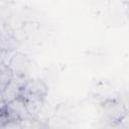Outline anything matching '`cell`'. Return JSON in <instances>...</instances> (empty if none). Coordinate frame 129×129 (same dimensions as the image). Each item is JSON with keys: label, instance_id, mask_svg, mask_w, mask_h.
I'll return each instance as SVG.
<instances>
[{"label": "cell", "instance_id": "obj_5", "mask_svg": "<svg viewBox=\"0 0 129 129\" xmlns=\"http://www.w3.org/2000/svg\"><path fill=\"white\" fill-rule=\"evenodd\" d=\"M104 111L112 121H121L125 116V109L122 104L116 101H108L104 105Z\"/></svg>", "mask_w": 129, "mask_h": 129}, {"label": "cell", "instance_id": "obj_1", "mask_svg": "<svg viewBox=\"0 0 129 129\" xmlns=\"http://www.w3.org/2000/svg\"><path fill=\"white\" fill-rule=\"evenodd\" d=\"M47 94L46 85L40 80H26L21 88L20 98L24 102H38L43 101Z\"/></svg>", "mask_w": 129, "mask_h": 129}, {"label": "cell", "instance_id": "obj_4", "mask_svg": "<svg viewBox=\"0 0 129 129\" xmlns=\"http://www.w3.org/2000/svg\"><path fill=\"white\" fill-rule=\"evenodd\" d=\"M25 81H26V79L18 78V77L13 76V79L2 90V96H3V99H4L5 103L11 102V101L15 100L16 98H18L20 96L21 88H22L23 84L25 83Z\"/></svg>", "mask_w": 129, "mask_h": 129}, {"label": "cell", "instance_id": "obj_3", "mask_svg": "<svg viewBox=\"0 0 129 129\" xmlns=\"http://www.w3.org/2000/svg\"><path fill=\"white\" fill-rule=\"evenodd\" d=\"M8 67L12 71L14 77L26 79L31 68V62L25 54L15 52L11 57Z\"/></svg>", "mask_w": 129, "mask_h": 129}, {"label": "cell", "instance_id": "obj_7", "mask_svg": "<svg viewBox=\"0 0 129 129\" xmlns=\"http://www.w3.org/2000/svg\"><path fill=\"white\" fill-rule=\"evenodd\" d=\"M10 52V49L9 50H5V49H0V67L2 64H6L8 66L10 59H8V54Z\"/></svg>", "mask_w": 129, "mask_h": 129}, {"label": "cell", "instance_id": "obj_2", "mask_svg": "<svg viewBox=\"0 0 129 129\" xmlns=\"http://www.w3.org/2000/svg\"><path fill=\"white\" fill-rule=\"evenodd\" d=\"M5 113L8 117L9 122H22L28 121L31 119V115L29 114L25 102L20 98H16L15 100L6 103L5 105Z\"/></svg>", "mask_w": 129, "mask_h": 129}, {"label": "cell", "instance_id": "obj_8", "mask_svg": "<svg viewBox=\"0 0 129 129\" xmlns=\"http://www.w3.org/2000/svg\"><path fill=\"white\" fill-rule=\"evenodd\" d=\"M5 105H6V103L4 102V99L2 96V91H0V111L5 110Z\"/></svg>", "mask_w": 129, "mask_h": 129}, {"label": "cell", "instance_id": "obj_6", "mask_svg": "<svg viewBox=\"0 0 129 129\" xmlns=\"http://www.w3.org/2000/svg\"><path fill=\"white\" fill-rule=\"evenodd\" d=\"M12 79L13 73L10 68L6 64H2L0 67V91H2Z\"/></svg>", "mask_w": 129, "mask_h": 129}]
</instances>
